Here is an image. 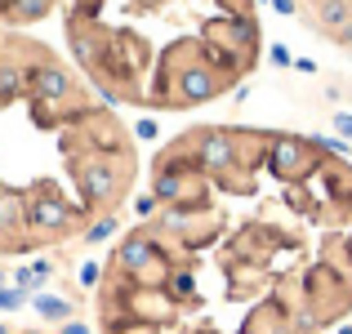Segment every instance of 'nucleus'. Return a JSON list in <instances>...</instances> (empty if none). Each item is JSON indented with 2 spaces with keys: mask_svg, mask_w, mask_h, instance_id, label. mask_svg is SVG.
I'll list each match as a JSON object with an SVG mask.
<instances>
[{
  "mask_svg": "<svg viewBox=\"0 0 352 334\" xmlns=\"http://www.w3.org/2000/svg\"><path fill=\"white\" fill-rule=\"evenodd\" d=\"M14 89H18V71H14V67H9V63H5V58H0V94H5V98H9V94H14Z\"/></svg>",
  "mask_w": 352,
  "mask_h": 334,
  "instance_id": "14",
  "label": "nucleus"
},
{
  "mask_svg": "<svg viewBox=\"0 0 352 334\" xmlns=\"http://www.w3.org/2000/svg\"><path fill=\"white\" fill-rule=\"evenodd\" d=\"M317 23L326 27L330 36L344 32V27L352 23V0H317Z\"/></svg>",
  "mask_w": 352,
  "mask_h": 334,
  "instance_id": "7",
  "label": "nucleus"
},
{
  "mask_svg": "<svg viewBox=\"0 0 352 334\" xmlns=\"http://www.w3.org/2000/svg\"><path fill=\"white\" fill-rule=\"evenodd\" d=\"M152 254H156V249H152V241H147V236H129L125 245H120V263H125L129 272H143V267L152 263Z\"/></svg>",
  "mask_w": 352,
  "mask_h": 334,
  "instance_id": "8",
  "label": "nucleus"
},
{
  "mask_svg": "<svg viewBox=\"0 0 352 334\" xmlns=\"http://www.w3.org/2000/svg\"><path fill=\"white\" fill-rule=\"evenodd\" d=\"M267 161H272V170L281 174V179H299L303 170L312 165V147L303 143V138H272V147H267Z\"/></svg>",
  "mask_w": 352,
  "mask_h": 334,
  "instance_id": "1",
  "label": "nucleus"
},
{
  "mask_svg": "<svg viewBox=\"0 0 352 334\" xmlns=\"http://www.w3.org/2000/svg\"><path fill=\"white\" fill-rule=\"evenodd\" d=\"M85 197L89 201H112V192H116V174H112V165H85Z\"/></svg>",
  "mask_w": 352,
  "mask_h": 334,
  "instance_id": "6",
  "label": "nucleus"
},
{
  "mask_svg": "<svg viewBox=\"0 0 352 334\" xmlns=\"http://www.w3.org/2000/svg\"><path fill=\"white\" fill-rule=\"evenodd\" d=\"M23 299H27V294H23V290H9V285H0V308H5V312H14V308H23Z\"/></svg>",
  "mask_w": 352,
  "mask_h": 334,
  "instance_id": "15",
  "label": "nucleus"
},
{
  "mask_svg": "<svg viewBox=\"0 0 352 334\" xmlns=\"http://www.w3.org/2000/svg\"><path fill=\"white\" fill-rule=\"evenodd\" d=\"M197 161H201V170H210V174L232 170V165H236V143H232V134H223V129H210V134L201 138V147H197Z\"/></svg>",
  "mask_w": 352,
  "mask_h": 334,
  "instance_id": "2",
  "label": "nucleus"
},
{
  "mask_svg": "<svg viewBox=\"0 0 352 334\" xmlns=\"http://www.w3.org/2000/svg\"><path fill=\"white\" fill-rule=\"evenodd\" d=\"M67 205H63L58 197H36L32 201V210H27V223H36V227H45V232H58V227H67Z\"/></svg>",
  "mask_w": 352,
  "mask_h": 334,
  "instance_id": "5",
  "label": "nucleus"
},
{
  "mask_svg": "<svg viewBox=\"0 0 352 334\" xmlns=\"http://www.w3.org/2000/svg\"><path fill=\"white\" fill-rule=\"evenodd\" d=\"M58 334H89V330L80 326V321H63V330H58Z\"/></svg>",
  "mask_w": 352,
  "mask_h": 334,
  "instance_id": "22",
  "label": "nucleus"
},
{
  "mask_svg": "<svg viewBox=\"0 0 352 334\" xmlns=\"http://www.w3.org/2000/svg\"><path fill=\"white\" fill-rule=\"evenodd\" d=\"M219 85H223V80H219L210 67L192 63V67H183V76H179V103H210V98L219 94Z\"/></svg>",
  "mask_w": 352,
  "mask_h": 334,
  "instance_id": "3",
  "label": "nucleus"
},
{
  "mask_svg": "<svg viewBox=\"0 0 352 334\" xmlns=\"http://www.w3.org/2000/svg\"><path fill=\"white\" fill-rule=\"evenodd\" d=\"M339 334H352V326H339Z\"/></svg>",
  "mask_w": 352,
  "mask_h": 334,
  "instance_id": "27",
  "label": "nucleus"
},
{
  "mask_svg": "<svg viewBox=\"0 0 352 334\" xmlns=\"http://www.w3.org/2000/svg\"><path fill=\"white\" fill-rule=\"evenodd\" d=\"M272 9L276 14H294V0H272Z\"/></svg>",
  "mask_w": 352,
  "mask_h": 334,
  "instance_id": "25",
  "label": "nucleus"
},
{
  "mask_svg": "<svg viewBox=\"0 0 352 334\" xmlns=\"http://www.w3.org/2000/svg\"><path fill=\"white\" fill-rule=\"evenodd\" d=\"M335 41H339V45H344V49H352V23L344 27V32H335Z\"/></svg>",
  "mask_w": 352,
  "mask_h": 334,
  "instance_id": "23",
  "label": "nucleus"
},
{
  "mask_svg": "<svg viewBox=\"0 0 352 334\" xmlns=\"http://www.w3.org/2000/svg\"><path fill=\"white\" fill-rule=\"evenodd\" d=\"M45 9H50V0H14V18H23V23L41 18Z\"/></svg>",
  "mask_w": 352,
  "mask_h": 334,
  "instance_id": "13",
  "label": "nucleus"
},
{
  "mask_svg": "<svg viewBox=\"0 0 352 334\" xmlns=\"http://www.w3.org/2000/svg\"><path fill=\"white\" fill-rule=\"evenodd\" d=\"M174 290H179V294H192V276H174Z\"/></svg>",
  "mask_w": 352,
  "mask_h": 334,
  "instance_id": "24",
  "label": "nucleus"
},
{
  "mask_svg": "<svg viewBox=\"0 0 352 334\" xmlns=\"http://www.w3.org/2000/svg\"><path fill=\"white\" fill-rule=\"evenodd\" d=\"M125 334H152V330H147V326H138V330H125Z\"/></svg>",
  "mask_w": 352,
  "mask_h": 334,
  "instance_id": "26",
  "label": "nucleus"
},
{
  "mask_svg": "<svg viewBox=\"0 0 352 334\" xmlns=\"http://www.w3.org/2000/svg\"><path fill=\"white\" fill-rule=\"evenodd\" d=\"M50 272H54V267L45 263V258H36L32 267H23V272H18V290H36V285H45V281H50Z\"/></svg>",
  "mask_w": 352,
  "mask_h": 334,
  "instance_id": "11",
  "label": "nucleus"
},
{
  "mask_svg": "<svg viewBox=\"0 0 352 334\" xmlns=\"http://www.w3.org/2000/svg\"><path fill=\"white\" fill-rule=\"evenodd\" d=\"M267 54H272V63H276V67H290V49H285V45H272V49H267Z\"/></svg>",
  "mask_w": 352,
  "mask_h": 334,
  "instance_id": "18",
  "label": "nucleus"
},
{
  "mask_svg": "<svg viewBox=\"0 0 352 334\" xmlns=\"http://www.w3.org/2000/svg\"><path fill=\"white\" fill-rule=\"evenodd\" d=\"M134 134L143 138V143H152V138H156V120H138V125H134Z\"/></svg>",
  "mask_w": 352,
  "mask_h": 334,
  "instance_id": "19",
  "label": "nucleus"
},
{
  "mask_svg": "<svg viewBox=\"0 0 352 334\" xmlns=\"http://www.w3.org/2000/svg\"><path fill=\"white\" fill-rule=\"evenodd\" d=\"M36 312L45 321H67L72 317V303L67 299H54V294H36Z\"/></svg>",
  "mask_w": 352,
  "mask_h": 334,
  "instance_id": "10",
  "label": "nucleus"
},
{
  "mask_svg": "<svg viewBox=\"0 0 352 334\" xmlns=\"http://www.w3.org/2000/svg\"><path fill=\"white\" fill-rule=\"evenodd\" d=\"M27 223V210L14 192H0V227H23Z\"/></svg>",
  "mask_w": 352,
  "mask_h": 334,
  "instance_id": "9",
  "label": "nucleus"
},
{
  "mask_svg": "<svg viewBox=\"0 0 352 334\" xmlns=\"http://www.w3.org/2000/svg\"><path fill=\"white\" fill-rule=\"evenodd\" d=\"M32 89H36V98H45V103H58V98L72 94V76L63 67H36L32 71Z\"/></svg>",
  "mask_w": 352,
  "mask_h": 334,
  "instance_id": "4",
  "label": "nucleus"
},
{
  "mask_svg": "<svg viewBox=\"0 0 352 334\" xmlns=\"http://www.w3.org/2000/svg\"><path fill=\"white\" fill-rule=\"evenodd\" d=\"M335 129H339V138H352V111H335Z\"/></svg>",
  "mask_w": 352,
  "mask_h": 334,
  "instance_id": "17",
  "label": "nucleus"
},
{
  "mask_svg": "<svg viewBox=\"0 0 352 334\" xmlns=\"http://www.w3.org/2000/svg\"><path fill=\"white\" fill-rule=\"evenodd\" d=\"M0 334H5V326H0Z\"/></svg>",
  "mask_w": 352,
  "mask_h": 334,
  "instance_id": "29",
  "label": "nucleus"
},
{
  "mask_svg": "<svg viewBox=\"0 0 352 334\" xmlns=\"http://www.w3.org/2000/svg\"><path fill=\"white\" fill-rule=\"evenodd\" d=\"M112 232H116V219H98L94 227H89V236H85V241H107Z\"/></svg>",
  "mask_w": 352,
  "mask_h": 334,
  "instance_id": "16",
  "label": "nucleus"
},
{
  "mask_svg": "<svg viewBox=\"0 0 352 334\" xmlns=\"http://www.w3.org/2000/svg\"><path fill=\"white\" fill-rule=\"evenodd\" d=\"M134 210H138V214H143V219H147V214H152V210H156V197H143V201H138V205H134Z\"/></svg>",
  "mask_w": 352,
  "mask_h": 334,
  "instance_id": "21",
  "label": "nucleus"
},
{
  "mask_svg": "<svg viewBox=\"0 0 352 334\" xmlns=\"http://www.w3.org/2000/svg\"><path fill=\"white\" fill-rule=\"evenodd\" d=\"M0 285H5V272H0Z\"/></svg>",
  "mask_w": 352,
  "mask_h": 334,
  "instance_id": "28",
  "label": "nucleus"
},
{
  "mask_svg": "<svg viewBox=\"0 0 352 334\" xmlns=\"http://www.w3.org/2000/svg\"><path fill=\"white\" fill-rule=\"evenodd\" d=\"M80 281L94 285V281H98V263H85V267H80Z\"/></svg>",
  "mask_w": 352,
  "mask_h": 334,
  "instance_id": "20",
  "label": "nucleus"
},
{
  "mask_svg": "<svg viewBox=\"0 0 352 334\" xmlns=\"http://www.w3.org/2000/svg\"><path fill=\"white\" fill-rule=\"evenodd\" d=\"M174 197H183V174H161L156 179V201H174Z\"/></svg>",
  "mask_w": 352,
  "mask_h": 334,
  "instance_id": "12",
  "label": "nucleus"
}]
</instances>
